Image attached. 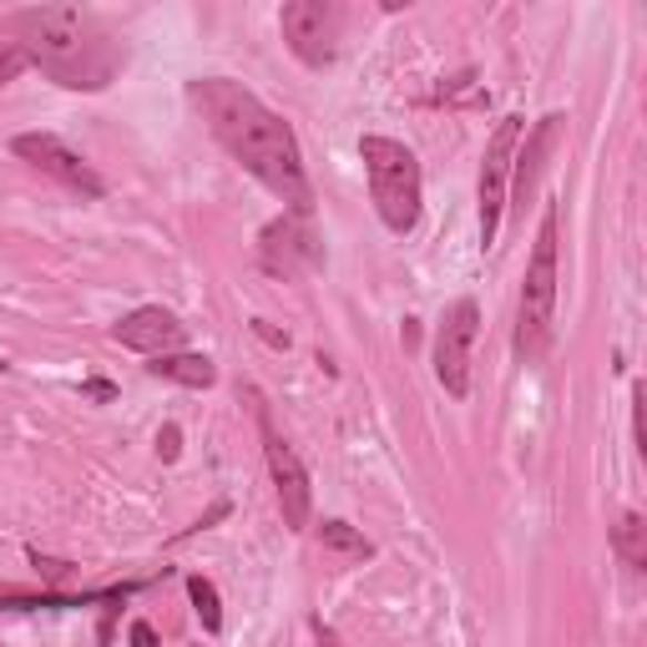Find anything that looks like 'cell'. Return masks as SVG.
I'll use <instances>...</instances> for the list:
<instances>
[{"instance_id":"cell-16","label":"cell","mask_w":647,"mask_h":647,"mask_svg":"<svg viewBox=\"0 0 647 647\" xmlns=\"http://www.w3.org/2000/svg\"><path fill=\"white\" fill-rule=\"evenodd\" d=\"M188 597H193L198 617H203L208 633H223V607H218V587L208 577H188Z\"/></svg>"},{"instance_id":"cell-3","label":"cell","mask_w":647,"mask_h":647,"mask_svg":"<svg viewBox=\"0 0 647 647\" xmlns=\"http://www.w3.org/2000/svg\"><path fill=\"white\" fill-rule=\"evenodd\" d=\"M552 324H557V203L542 213L532 263L522 279V304H516V354L526 364H536L552 350Z\"/></svg>"},{"instance_id":"cell-19","label":"cell","mask_w":647,"mask_h":647,"mask_svg":"<svg viewBox=\"0 0 647 647\" xmlns=\"http://www.w3.org/2000/svg\"><path fill=\"white\" fill-rule=\"evenodd\" d=\"M132 647H158V633L148 623H132Z\"/></svg>"},{"instance_id":"cell-6","label":"cell","mask_w":647,"mask_h":647,"mask_svg":"<svg viewBox=\"0 0 647 647\" xmlns=\"http://www.w3.org/2000/svg\"><path fill=\"white\" fill-rule=\"evenodd\" d=\"M526 122L522 117H501L496 132L486 142V162H481V243H496L501 233V213H506V193H512V162L522 148Z\"/></svg>"},{"instance_id":"cell-12","label":"cell","mask_w":647,"mask_h":647,"mask_svg":"<svg viewBox=\"0 0 647 647\" xmlns=\"http://www.w3.org/2000/svg\"><path fill=\"white\" fill-rule=\"evenodd\" d=\"M309 218H279V223L263 228V269L269 273H284V279H294V273L314 269L319 263V243L314 233H309Z\"/></svg>"},{"instance_id":"cell-7","label":"cell","mask_w":647,"mask_h":647,"mask_svg":"<svg viewBox=\"0 0 647 647\" xmlns=\"http://www.w3.org/2000/svg\"><path fill=\"white\" fill-rule=\"evenodd\" d=\"M481 334V309L476 299H455L445 309L441 330H435V380L445 385V395L466 400L471 395V350Z\"/></svg>"},{"instance_id":"cell-5","label":"cell","mask_w":647,"mask_h":647,"mask_svg":"<svg viewBox=\"0 0 647 647\" xmlns=\"http://www.w3.org/2000/svg\"><path fill=\"white\" fill-rule=\"evenodd\" d=\"M253 405H259V435H263V461H269L273 491H279V506H284V526L289 532H304L309 512H314V486H309V471L299 461V451L273 431V415L263 405V395L253 390Z\"/></svg>"},{"instance_id":"cell-11","label":"cell","mask_w":647,"mask_h":647,"mask_svg":"<svg viewBox=\"0 0 647 647\" xmlns=\"http://www.w3.org/2000/svg\"><path fill=\"white\" fill-rule=\"evenodd\" d=\"M112 340L122 344V350H137V354H152V360H158V354L182 350L188 330H182V319L172 314V309L148 304V309H132V314L112 330Z\"/></svg>"},{"instance_id":"cell-10","label":"cell","mask_w":647,"mask_h":647,"mask_svg":"<svg viewBox=\"0 0 647 647\" xmlns=\"http://www.w3.org/2000/svg\"><path fill=\"white\" fill-rule=\"evenodd\" d=\"M562 132H567V117H562V112H546L542 122L532 127V132H522V137H526V148H516V162H512V193H506V208H522V213H526V203L536 198V182H542V172H546V158L557 152Z\"/></svg>"},{"instance_id":"cell-18","label":"cell","mask_w":647,"mask_h":647,"mask_svg":"<svg viewBox=\"0 0 647 647\" xmlns=\"http://www.w3.org/2000/svg\"><path fill=\"white\" fill-rule=\"evenodd\" d=\"M253 334H259V340H269V344H273V350H284V344H289V334L269 330V324H263V319H253Z\"/></svg>"},{"instance_id":"cell-4","label":"cell","mask_w":647,"mask_h":647,"mask_svg":"<svg viewBox=\"0 0 647 647\" xmlns=\"http://www.w3.org/2000/svg\"><path fill=\"white\" fill-rule=\"evenodd\" d=\"M364 172H370V198L380 208V223L390 233H410L421 223V158L395 142V137H364L360 142Z\"/></svg>"},{"instance_id":"cell-1","label":"cell","mask_w":647,"mask_h":647,"mask_svg":"<svg viewBox=\"0 0 647 647\" xmlns=\"http://www.w3.org/2000/svg\"><path fill=\"white\" fill-rule=\"evenodd\" d=\"M188 97H193V107L203 112L208 132L223 142V152L239 162L243 172H253L294 218L314 213V182H309L299 137L284 117L269 112L249 87H239V81H228V77L193 81Z\"/></svg>"},{"instance_id":"cell-17","label":"cell","mask_w":647,"mask_h":647,"mask_svg":"<svg viewBox=\"0 0 647 647\" xmlns=\"http://www.w3.org/2000/svg\"><path fill=\"white\" fill-rule=\"evenodd\" d=\"M26 67H31V61L21 57V46H16V41H0V87H6V81H16Z\"/></svg>"},{"instance_id":"cell-9","label":"cell","mask_w":647,"mask_h":647,"mask_svg":"<svg viewBox=\"0 0 647 647\" xmlns=\"http://www.w3.org/2000/svg\"><path fill=\"white\" fill-rule=\"evenodd\" d=\"M11 152L21 162H31V168H41L46 178H57L61 188H71V193H81V198H102L107 193V182L91 172V162L81 158V152H71L61 137H51V132H21L11 142Z\"/></svg>"},{"instance_id":"cell-8","label":"cell","mask_w":647,"mask_h":647,"mask_svg":"<svg viewBox=\"0 0 647 647\" xmlns=\"http://www.w3.org/2000/svg\"><path fill=\"white\" fill-rule=\"evenodd\" d=\"M279 31L304 67H330L334 41H340V11L324 0H289L279 11Z\"/></svg>"},{"instance_id":"cell-13","label":"cell","mask_w":647,"mask_h":647,"mask_svg":"<svg viewBox=\"0 0 647 647\" xmlns=\"http://www.w3.org/2000/svg\"><path fill=\"white\" fill-rule=\"evenodd\" d=\"M148 370L158 380H172V385H188V390H208L218 380V370H213V360H208V354H182V350L158 354Z\"/></svg>"},{"instance_id":"cell-14","label":"cell","mask_w":647,"mask_h":647,"mask_svg":"<svg viewBox=\"0 0 647 647\" xmlns=\"http://www.w3.org/2000/svg\"><path fill=\"white\" fill-rule=\"evenodd\" d=\"M319 542H324V552L340 562H370L375 557V546L364 542V532H354L350 522H324L319 526Z\"/></svg>"},{"instance_id":"cell-15","label":"cell","mask_w":647,"mask_h":647,"mask_svg":"<svg viewBox=\"0 0 647 647\" xmlns=\"http://www.w3.org/2000/svg\"><path fill=\"white\" fill-rule=\"evenodd\" d=\"M617 557H623L633 572L647 567V522L637 512H627L623 522H617Z\"/></svg>"},{"instance_id":"cell-2","label":"cell","mask_w":647,"mask_h":647,"mask_svg":"<svg viewBox=\"0 0 647 647\" xmlns=\"http://www.w3.org/2000/svg\"><path fill=\"white\" fill-rule=\"evenodd\" d=\"M21 57L41 67L57 87L71 91H102L122 71V46L102 21L81 6H31L6 21Z\"/></svg>"},{"instance_id":"cell-20","label":"cell","mask_w":647,"mask_h":647,"mask_svg":"<svg viewBox=\"0 0 647 647\" xmlns=\"http://www.w3.org/2000/svg\"><path fill=\"white\" fill-rule=\"evenodd\" d=\"M158 445H162V455H168V461H172V455H178V431H172V425H168V431L158 435Z\"/></svg>"}]
</instances>
